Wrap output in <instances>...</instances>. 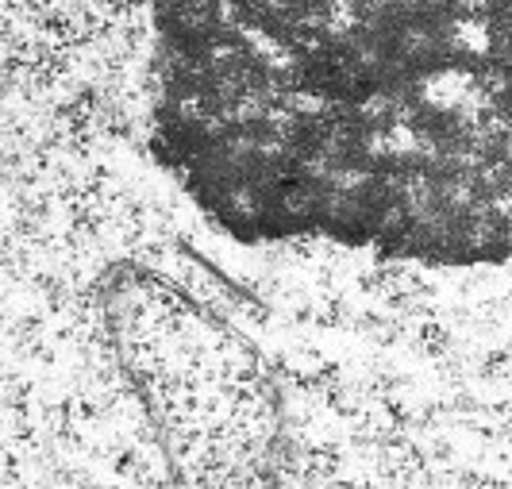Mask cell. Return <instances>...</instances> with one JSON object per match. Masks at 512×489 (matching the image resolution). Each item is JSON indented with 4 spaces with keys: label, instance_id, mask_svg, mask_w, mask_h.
<instances>
[{
    "label": "cell",
    "instance_id": "obj_1",
    "mask_svg": "<svg viewBox=\"0 0 512 489\" xmlns=\"http://www.w3.org/2000/svg\"><path fill=\"white\" fill-rule=\"evenodd\" d=\"M151 155L239 243L512 255V0H147Z\"/></svg>",
    "mask_w": 512,
    "mask_h": 489
}]
</instances>
